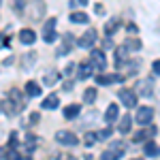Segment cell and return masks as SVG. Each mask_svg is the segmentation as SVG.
<instances>
[{
  "instance_id": "1",
  "label": "cell",
  "mask_w": 160,
  "mask_h": 160,
  "mask_svg": "<svg viewBox=\"0 0 160 160\" xmlns=\"http://www.w3.org/2000/svg\"><path fill=\"white\" fill-rule=\"evenodd\" d=\"M56 141L62 143V145H68V148H75V145L79 143L77 135L71 132V130H58V132H56Z\"/></svg>"
},
{
  "instance_id": "2",
  "label": "cell",
  "mask_w": 160,
  "mask_h": 160,
  "mask_svg": "<svg viewBox=\"0 0 160 160\" xmlns=\"http://www.w3.org/2000/svg\"><path fill=\"white\" fill-rule=\"evenodd\" d=\"M137 94L139 96H152L154 94V77H143L137 83Z\"/></svg>"
},
{
  "instance_id": "3",
  "label": "cell",
  "mask_w": 160,
  "mask_h": 160,
  "mask_svg": "<svg viewBox=\"0 0 160 160\" xmlns=\"http://www.w3.org/2000/svg\"><path fill=\"white\" fill-rule=\"evenodd\" d=\"M124 145L122 143H113L111 148H107V152H102V156H100V160H120L124 156Z\"/></svg>"
},
{
  "instance_id": "4",
  "label": "cell",
  "mask_w": 160,
  "mask_h": 160,
  "mask_svg": "<svg viewBox=\"0 0 160 160\" xmlns=\"http://www.w3.org/2000/svg\"><path fill=\"white\" fill-rule=\"evenodd\" d=\"M43 41L45 43H53L56 41V17H49L45 26H43Z\"/></svg>"
},
{
  "instance_id": "5",
  "label": "cell",
  "mask_w": 160,
  "mask_h": 160,
  "mask_svg": "<svg viewBox=\"0 0 160 160\" xmlns=\"http://www.w3.org/2000/svg\"><path fill=\"white\" fill-rule=\"evenodd\" d=\"M96 37H98V34H96V30H94V28H90V30L83 32V37L77 41V45H79V47H83V49H90V47L96 43Z\"/></svg>"
},
{
  "instance_id": "6",
  "label": "cell",
  "mask_w": 160,
  "mask_h": 160,
  "mask_svg": "<svg viewBox=\"0 0 160 160\" xmlns=\"http://www.w3.org/2000/svg\"><path fill=\"white\" fill-rule=\"evenodd\" d=\"M90 62H92V66L98 68V71H102V68L107 66V58H105V53H102L100 49H92V53H90Z\"/></svg>"
},
{
  "instance_id": "7",
  "label": "cell",
  "mask_w": 160,
  "mask_h": 160,
  "mask_svg": "<svg viewBox=\"0 0 160 160\" xmlns=\"http://www.w3.org/2000/svg\"><path fill=\"white\" fill-rule=\"evenodd\" d=\"M120 100L124 102V107H128V109H132V107H137V94L132 92V90H120Z\"/></svg>"
},
{
  "instance_id": "8",
  "label": "cell",
  "mask_w": 160,
  "mask_h": 160,
  "mask_svg": "<svg viewBox=\"0 0 160 160\" xmlns=\"http://www.w3.org/2000/svg\"><path fill=\"white\" fill-rule=\"evenodd\" d=\"M152 120H154V109L152 107H141V109L137 111V122L141 124V126H148Z\"/></svg>"
},
{
  "instance_id": "9",
  "label": "cell",
  "mask_w": 160,
  "mask_h": 160,
  "mask_svg": "<svg viewBox=\"0 0 160 160\" xmlns=\"http://www.w3.org/2000/svg\"><path fill=\"white\" fill-rule=\"evenodd\" d=\"M115 81H124V77L120 73H113V75H98L96 77V83L98 86H111V83H115Z\"/></svg>"
},
{
  "instance_id": "10",
  "label": "cell",
  "mask_w": 160,
  "mask_h": 160,
  "mask_svg": "<svg viewBox=\"0 0 160 160\" xmlns=\"http://www.w3.org/2000/svg\"><path fill=\"white\" fill-rule=\"evenodd\" d=\"M0 107H2V111H4V113H7V115H15V113H17V105H15V102H13L11 98H9V96H4V98H2V102H0Z\"/></svg>"
},
{
  "instance_id": "11",
  "label": "cell",
  "mask_w": 160,
  "mask_h": 160,
  "mask_svg": "<svg viewBox=\"0 0 160 160\" xmlns=\"http://www.w3.org/2000/svg\"><path fill=\"white\" fill-rule=\"evenodd\" d=\"M19 41L24 43V45H32L34 41H37V34H34V30H30V28H26L19 32Z\"/></svg>"
},
{
  "instance_id": "12",
  "label": "cell",
  "mask_w": 160,
  "mask_h": 160,
  "mask_svg": "<svg viewBox=\"0 0 160 160\" xmlns=\"http://www.w3.org/2000/svg\"><path fill=\"white\" fill-rule=\"evenodd\" d=\"M94 73V66H92V62L86 60V62H81V66H79V79H88L90 75Z\"/></svg>"
},
{
  "instance_id": "13",
  "label": "cell",
  "mask_w": 160,
  "mask_h": 160,
  "mask_svg": "<svg viewBox=\"0 0 160 160\" xmlns=\"http://www.w3.org/2000/svg\"><path fill=\"white\" fill-rule=\"evenodd\" d=\"M154 135H156V128H145V130H139L135 135V141L137 143H139V141H149Z\"/></svg>"
},
{
  "instance_id": "14",
  "label": "cell",
  "mask_w": 160,
  "mask_h": 160,
  "mask_svg": "<svg viewBox=\"0 0 160 160\" xmlns=\"http://www.w3.org/2000/svg\"><path fill=\"white\" fill-rule=\"evenodd\" d=\"M118 115H120V109H118V105H109L107 107V113H105V122H115L118 120Z\"/></svg>"
},
{
  "instance_id": "15",
  "label": "cell",
  "mask_w": 160,
  "mask_h": 160,
  "mask_svg": "<svg viewBox=\"0 0 160 160\" xmlns=\"http://www.w3.org/2000/svg\"><path fill=\"white\" fill-rule=\"evenodd\" d=\"M143 152H145V156H152V158L160 156V148L154 143V141H148V143H145V148H143Z\"/></svg>"
},
{
  "instance_id": "16",
  "label": "cell",
  "mask_w": 160,
  "mask_h": 160,
  "mask_svg": "<svg viewBox=\"0 0 160 160\" xmlns=\"http://www.w3.org/2000/svg\"><path fill=\"white\" fill-rule=\"evenodd\" d=\"M9 98H11L13 102L17 105V109H24V107H26V100L22 98V94H19V90H11V92H9Z\"/></svg>"
},
{
  "instance_id": "17",
  "label": "cell",
  "mask_w": 160,
  "mask_h": 160,
  "mask_svg": "<svg viewBox=\"0 0 160 160\" xmlns=\"http://www.w3.org/2000/svg\"><path fill=\"white\" fill-rule=\"evenodd\" d=\"M58 105H60V98H58L56 94H49L47 98L43 100V105H41V107H43V109H56Z\"/></svg>"
},
{
  "instance_id": "18",
  "label": "cell",
  "mask_w": 160,
  "mask_h": 160,
  "mask_svg": "<svg viewBox=\"0 0 160 160\" xmlns=\"http://www.w3.org/2000/svg\"><path fill=\"white\" fill-rule=\"evenodd\" d=\"M62 41H64V45H62L60 49H58V56H64V53H68V51H71V47H73V37H71V34H64V38H62Z\"/></svg>"
},
{
  "instance_id": "19",
  "label": "cell",
  "mask_w": 160,
  "mask_h": 160,
  "mask_svg": "<svg viewBox=\"0 0 160 160\" xmlns=\"http://www.w3.org/2000/svg\"><path fill=\"white\" fill-rule=\"evenodd\" d=\"M26 94L28 96H41V86L37 81H28L26 83Z\"/></svg>"
},
{
  "instance_id": "20",
  "label": "cell",
  "mask_w": 160,
  "mask_h": 160,
  "mask_svg": "<svg viewBox=\"0 0 160 160\" xmlns=\"http://www.w3.org/2000/svg\"><path fill=\"white\" fill-rule=\"evenodd\" d=\"M79 111H81L79 105H68V107H64V118H66V120H73V118L79 115Z\"/></svg>"
},
{
  "instance_id": "21",
  "label": "cell",
  "mask_w": 160,
  "mask_h": 160,
  "mask_svg": "<svg viewBox=\"0 0 160 160\" xmlns=\"http://www.w3.org/2000/svg\"><path fill=\"white\" fill-rule=\"evenodd\" d=\"M71 22H73V24H88L90 17H88L86 13H81V11H75V13H71Z\"/></svg>"
},
{
  "instance_id": "22",
  "label": "cell",
  "mask_w": 160,
  "mask_h": 160,
  "mask_svg": "<svg viewBox=\"0 0 160 160\" xmlns=\"http://www.w3.org/2000/svg\"><path fill=\"white\" fill-rule=\"evenodd\" d=\"M130 124H132V120H130V115H126V113H124V118L120 120V132H122V135H126V132H130Z\"/></svg>"
},
{
  "instance_id": "23",
  "label": "cell",
  "mask_w": 160,
  "mask_h": 160,
  "mask_svg": "<svg viewBox=\"0 0 160 160\" xmlns=\"http://www.w3.org/2000/svg\"><path fill=\"white\" fill-rule=\"evenodd\" d=\"M124 49H126V51H137V49H141V41H139V38H128V41L124 43Z\"/></svg>"
},
{
  "instance_id": "24",
  "label": "cell",
  "mask_w": 160,
  "mask_h": 160,
  "mask_svg": "<svg viewBox=\"0 0 160 160\" xmlns=\"http://www.w3.org/2000/svg\"><path fill=\"white\" fill-rule=\"evenodd\" d=\"M120 24H122L120 19H111L109 24L105 26V32H107V37H111V34H113V32H115V30L120 28Z\"/></svg>"
},
{
  "instance_id": "25",
  "label": "cell",
  "mask_w": 160,
  "mask_h": 160,
  "mask_svg": "<svg viewBox=\"0 0 160 160\" xmlns=\"http://www.w3.org/2000/svg\"><path fill=\"white\" fill-rule=\"evenodd\" d=\"M58 79H60V73H58V71H49V73L45 75V83H47V86H53Z\"/></svg>"
},
{
  "instance_id": "26",
  "label": "cell",
  "mask_w": 160,
  "mask_h": 160,
  "mask_svg": "<svg viewBox=\"0 0 160 160\" xmlns=\"http://www.w3.org/2000/svg\"><path fill=\"white\" fill-rule=\"evenodd\" d=\"M83 100H86L88 105L94 102V100H96V90H94V88H88L86 92H83Z\"/></svg>"
},
{
  "instance_id": "27",
  "label": "cell",
  "mask_w": 160,
  "mask_h": 160,
  "mask_svg": "<svg viewBox=\"0 0 160 160\" xmlns=\"http://www.w3.org/2000/svg\"><path fill=\"white\" fill-rule=\"evenodd\" d=\"M34 145H37V139H34V137L32 135H28V141H26V152H28V154H32V152H34Z\"/></svg>"
},
{
  "instance_id": "28",
  "label": "cell",
  "mask_w": 160,
  "mask_h": 160,
  "mask_svg": "<svg viewBox=\"0 0 160 160\" xmlns=\"http://www.w3.org/2000/svg\"><path fill=\"white\" fill-rule=\"evenodd\" d=\"M4 158H7V160H19L22 156L17 154V149H15V148H9V149H7V154H4Z\"/></svg>"
},
{
  "instance_id": "29",
  "label": "cell",
  "mask_w": 160,
  "mask_h": 160,
  "mask_svg": "<svg viewBox=\"0 0 160 160\" xmlns=\"http://www.w3.org/2000/svg\"><path fill=\"white\" fill-rule=\"evenodd\" d=\"M111 132H113V130H111L109 126H107L105 130H100L98 135H96V139H109V137H111Z\"/></svg>"
},
{
  "instance_id": "30",
  "label": "cell",
  "mask_w": 160,
  "mask_h": 160,
  "mask_svg": "<svg viewBox=\"0 0 160 160\" xmlns=\"http://www.w3.org/2000/svg\"><path fill=\"white\" fill-rule=\"evenodd\" d=\"M83 141H86V145L90 148V145H94V141H96V135H92V132H88Z\"/></svg>"
},
{
  "instance_id": "31",
  "label": "cell",
  "mask_w": 160,
  "mask_h": 160,
  "mask_svg": "<svg viewBox=\"0 0 160 160\" xmlns=\"http://www.w3.org/2000/svg\"><path fill=\"white\" fill-rule=\"evenodd\" d=\"M111 47H113L111 38H105V43H102V49H111Z\"/></svg>"
},
{
  "instance_id": "32",
  "label": "cell",
  "mask_w": 160,
  "mask_h": 160,
  "mask_svg": "<svg viewBox=\"0 0 160 160\" xmlns=\"http://www.w3.org/2000/svg\"><path fill=\"white\" fill-rule=\"evenodd\" d=\"M126 30H128L130 34H135V32H137V30H139V28H137L135 24H128V26H126Z\"/></svg>"
},
{
  "instance_id": "33",
  "label": "cell",
  "mask_w": 160,
  "mask_h": 160,
  "mask_svg": "<svg viewBox=\"0 0 160 160\" xmlns=\"http://www.w3.org/2000/svg\"><path fill=\"white\" fill-rule=\"evenodd\" d=\"M51 160H75V158H71V156H68V154H60V156H58V158H51Z\"/></svg>"
},
{
  "instance_id": "34",
  "label": "cell",
  "mask_w": 160,
  "mask_h": 160,
  "mask_svg": "<svg viewBox=\"0 0 160 160\" xmlns=\"http://www.w3.org/2000/svg\"><path fill=\"white\" fill-rule=\"evenodd\" d=\"M152 68H154V73H156V75H160V60L154 62V66H152Z\"/></svg>"
},
{
  "instance_id": "35",
  "label": "cell",
  "mask_w": 160,
  "mask_h": 160,
  "mask_svg": "<svg viewBox=\"0 0 160 160\" xmlns=\"http://www.w3.org/2000/svg\"><path fill=\"white\" fill-rule=\"evenodd\" d=\"M96 13H98V15H102V13H105V9H102V4H96Z\"/></svg>"
},
{
  "instance_id": "36",
  "label": "cell",
  "mask_w": 160,
  "mask_h": 160,
  "mask_svg": "<svg viewBox=\"0 0 160 160\" xmlns=\"http://www.w3.org/2000/svg\"><path fill=\"white\" fill-rule=\"evenodd\" d=\"M79 2H81V4H88V0H79Z\"/></svg>"
},
{
  "instance_id": "37",
  "label": "cell",
  "mask_w": 160,
  "mask_h": 160,
  "mask_svg": "<svg viewBox=\"0 0 160 160\" xmlns=\"http://www.w3.org/2000/svg\"><path fill=\"white\" fill-rule=\"evenodd\" d=\"M19 160H22V158H19ZM24 160H32V158H24Z\"/></svg>"
}]
</instances>
